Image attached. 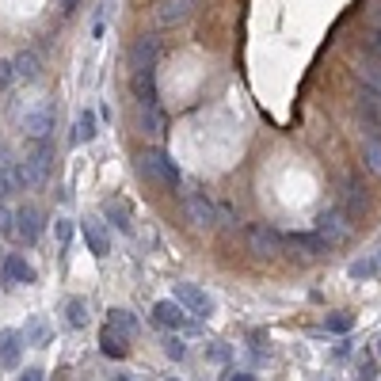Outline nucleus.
Wrapping results in <instances>:
<instances>
[{
  "label": "nucleus",
  "instance_id": "f257e3e1",
  "mask_svg": "<svg viewBox=\"0 0 381 381\" xmlns=\"http://www.w3.org/2000/svg\"><path fill=\"white\" fill-rule=\"evenodd\" d=\"M142 172L149 175V180H156L161 187H168V191H180V183H183L180 164H175L164 149H145L142 153Z\"/></svg>",
  "mask_w": 381,
  "mask_h": 381
},
{
  "label": "nucleus",
  "instance_id": "f03ea898",
  "mask_svg": "<svg viewBox=\"0 0 381 381\" xmlns=\"http://www.w3.org/2000/svg\"><path fill=\"white\" fill-rule=\"evenodd\" d=\"M50 142H31V153L23 156V172H27V187H42L50 180Z\"/></svg>",
  "mask_w": 381,
  "mask_h": 381
},
{
  "label": "nucleus",
  "instance_id": "7ed1b4c3",
  "mask_svg": "<svg viewBox=\"0 0 381 381\" xmlns=\"http://www.w3.org/2000/svg\"><path fill=\"white\" fill-rule=\"evenodd\" d=\"M183 213H187V221L194 229H213V225H218V206H213L202 191L183 194Z\"/></svg>",
  "mask_w": 381,
  "mask_h": 381
},
{
  "label": "nucleus",
  "instance_id": "20e7f679",
  "mask_svg": "<svg viewBox=\"0 0 381 381\" xmlns=\"http://www.w3.org/2000/svg\"><path fill=\"white\" fill-rule=\"evenodd\" d=\"M23 134L31 142H46L54 134V104H35L31 111H23Z\"/></svg>",
  "mask_w": 381,
  "mask_h": 381
},
{
  "label": "nucleus",
  "instance_id": "39448f33",
  "mask_svg": "<svg viewBox=\"0 0 381 381\" xmlns=\"http://www.w3.org/2000/svg\"><path fill=\"white\" fill-rule=\"evenodd\" d=\"M172 301L183 305V313H194V317H210L213 313V297L194 282H175V297Z\"/></svg>",
  "mask_w": 381,
  "mask_h": 381
},
{
  "label": "nucleus",
  "instance_id": "423d86ee",
  "mask_svg": "<svg viewBox=\"0 0 381 381\" xmlns=\"http://www.w3.org/2000/svg\"><path fill=\"white\" fill-rule=\"evenodd\" d=\"M358 118L366 123V134L381 137V96L366 85H358Z\"/></svg>",
  "mask_w": 381,
  "mask_h": 381
},
{
  "label": "nucleus",
  "instance_id": "0eeeda50",
  "mask_svg": "<svg viewBox=\"0 0 381 381\" xmlns=\"http://www.w3.org/2000/svg\"><path fill=\"white\" fill-rule=\"evenodd\" d=\"M15 237H20L23 244H35V240L42 237V210L39 206L23 202V206L15 210Z\"/></svg>",
  "mask_w": 381,
  "mask_h": 381
},
{
  "label": "nucleus",
  "instance_id": "6e6552de",
  "mask_svg": "<svg viewBox=\"0 0 381 381\" xmlns=\"http://www.w3.org/2000/svg\"><path fill=\"white\" fill-rule=\"evenodd\" d=\"M156 58H161V42H156V35H142V39L130 46V73H134V69H156Z\"/></svg>",
  "mask_w": 381,
  "mask_h": 381
},
{
  "label": "nucleus",
  "instance_id": "1a4fd4ad",
  "mask_svg": "<svg viewBox=\"0 0 381 381\" xmlns=\"http://www.w3.org/2000/svg\"><path fill=\"white\" fill-rule=\"evenodd\" d=\"M130 88H134V99L142 107H156V69H134Z\"/></svg>",
  "mask_w": 381,
  "mask_h": 381
},
{
  "label": "nucleus",
  "instance_id": "9d476101",
  "mask_svg": "<svg viewBox=\"0 0 381 381\" xmlns=\"http://www.w3.org/2000/svg\"><path fill=\"white\" fill-rule=\"evenodd\" d=\"M248 248H252L256 256H275L278 248H282V237H278L271 225H252L248 229Z\"/></svg>",
  "mask_w": 381,
  "mask_h": 381
},
{
  "label": "nucleus",
  "instance_id": "9b49d317",
  "mask_svg": "<svg viewBox=\"0 0 381 381\" xmlns=\"http://www.w3.org/2000/svg\"><path fill=\"white\" fill-rule=\"evenodd\" d=\"M194 4H199V0H161V4H156V20H161V27H175L194 12Z\"/></svg>",
  "mask_w": 381,
  "mask_h": 381
},
{
  "label": "nucleus",
  "instance_id": "f8f14e48",
  "mask_svg": "<svg viewBox=\"0 0 381 381\" xmlns=\"http://www.w3.org/2000/svg\"><path fill=\"white\" fill-rule=\"evenodd\" d=\"M153 320L161 324V328H187V313H183L180 301H156L153 305Z\"/></svg>",
  "mask_w": 381,
  "mask_h": 381
},
{
  "label": "nucleus",
  "instance_id": "ddd939ff",
  "mask_svg": "<svg viewBox=\"0 0 381 381\" xmlns=\"http://www.w3.org/2000/svg\"><path fill=\"white\" fill-rule=\"evenodd\" d=\"M12 69H15V80H23V85H35V80L42 77V61L35 50H20L12 58Z\"/></svg>",
  "mask_w": 381,
  "mask_h": 381
},
{
  "label": "nucleus",
  "instance_id": "4468645a",
  "mask_svg": "<svg viewBox=\"0 0 381 381\" xmlns=\"http://www.w3.org/2000/svg\"><path fill=\"white\" fill-rule=\"evenodd\" d=\"M4 282H8V286H27V282H35V267L27 263L23 256H8V259H4Z\"/></svg>",
  "mask_w": 381,
  "mask_h": 381
},
{
  "label": "nucleus",
  "instance_id": "2eb2a0df",
  "mask_svg": "<svg viewBox=\"0 0 381 381\" xmlns=\"http://www.w3.org/2000/svg\"><path fill=\"white\" fill-rule=\"evenodd\" d=\"M290 248H297V252H305V256H320V252H328V240H324L320 233H290V237H282Z\"/></svg>",
  "mask_w": 381,
  "mask_h": 381
},
{
  "label": "nucleus",
  "instance_id": "dca6fc26",
  "mask_svg": "<svg viewBox=\"0 0 381 381\" xmlns=\"http://www.w3.org/2000/svg\"><path fill=\"white\" fill-rule=\"evenodd\" d=\"M85 240H88V252L96 256V259H104L111 252V240H107V229L99 225V221H92L85 218Z\"/></svg>",
  "mask_w": 381,
  "mask_h": 381
},
{
  "label": "nucleus",
  "instance_id": "f3484780",
  "mask_svg": "<svg viewBox=\"0 0 381 381\" xmlns=\"http://www.w3.org/2000/svg\"><path fill=\"white\" fill-rule=\"evenodd\" d=\"M317 233L328 240V244H339V240H347V225H343L339 213H320V218H317Z\"/></svg>",
  "mask_w": 381,
  "mask_h": 381
},
{
  "label": "nucleus",
  "instance_id": "a211bd4d",
  "mask_svg": "<svg viewBox=\"0 0 381 381\" xmlns=\"http://www.w3.org/2000/svg\"><path fill=\"white\" fill-rule=\"evenodd\" d=\"M20 347H23V336L15 328L0 332V362H4V366H15V362H20Z\"/></svg>",
  "mask_w": 381,
  "mask_h": 381
},
{
  "label": "nucleus",
  "instance_id": "6ab92c4d",
  "mask_svg": "<svg viewBox=\"0 0 381 381\" xmlns=\"http://www.w3.org/2000/svg\"><path fill=\"white\" fill-rule=\"evenodd\" d=\"M99 351H104L107 358H126V336H118V332L107 324V328L99 332Z\"/></svg>",
  "mask_w": 381,
  "mask_h": 381
},
{
  "label": "nucleus",
  "instance_id": "aec40b11",
  "mask_svg": "<svg viewBox=\"0 0 381 381\" xmlns=\"http://www.w3.org/2000/svg\"><path fill=\"white\" fill-rule=\"evenodd\" d=\"M358 80H362V85H366V88H374L377 92V96H381V58H370V54H366V58H362V65H358Z\"/></svg>",
  "mask_w": 381,
  "mask_h": 381
},
{
  "label": "nucleus",
  "instance_id": "412c9836",
  "mask_svg": "<svg viewBox=\"0 0 381 381\" xmlns=\"http://www.w3.org/2000/svg\"><path fill=\"white\" fill-rule=\"evenodd\" d=\"M65 320H69V328H88L92 313H88L85 297H69V301H65Z\"/></svg>",
  "mask_w": 381,
  "mask_h": 381
},
{
  "label": "nucleus",
  "instance_id": "4be33fe9",
  "mask_svg": "<svg viewBox=\"0 0 381 381\" xmlns=\"http://www.w3.org/2000/svg\"><path fill=\"white\" fill-rule=\"evenodd\" d=\"M362 161H366V168L374 175H381V137L362 134Z\"/></svg>",
  "mask_w": 381,
  "mask_h": 381
},
{
  "label": "nucleus",
  "instance_id": "5701e85b",
  "mask_svg": "<svg viewBox=\"0 0 381 381\" xmlns=\"http://www.w3.org/2000/svg\"><path fill=\"white\" fill-rule=\"evenodd\" d=\"M107 324L118 332V336H137V320H134V313L130 309H111V317H107Z\"/></svg>",
  "mask_w": 381,
  "mask_h": 381
},
{
  "label": "nucleus",
  "instance_id": "b1692460",
  "mask_svg": "<svg viewBox=\"0 0 381 381\" xmlns=\"http://www.w3.org/2000/svg\"><path fill=\"white\" fill-rule=\"evenodd\" d=\"M366 210H370V202H366V194H362V183L347 180V213L358 218V213H366Z\"/></svg>",
  "mask_w": 381,
  "mask_h": 381
},
{
  "label": "nucleus",
  "instance_id": "393cba45",
  "mask_svg": "<svg viewBox=\"0 0 381 381\" xmlns=\"http://www.w3.org/2000/svg\"><path fill=\"white\" fill-rule=\"evenodd\" d=\"M92 137H96V111H80V115H77V134H73V142H92Z\"/></svg>",
  "mask_w": 381,
  "mask_h": 381
},
{
  "label": "nucleus",
  "instance_id": "a878e982",
  "mask_svg": "<svg viewBox=\"0 0 381 381\" xmlns=\"http://www.w3.org/2000/svg\"><path fill=\"white\" fill-rule=\"evenodd\" d=\"M104 213H107L111 221H115L118 229H123V233H134V225H130V210H126V202H115V199H111V202H104Z\"/></svg>",
  "mask_w": 381,
  "mask_h": 381
},
{
  "label": "nucleus",
  "instance_id": "bb28decb",
  "mask_svg": "<svg viewBox=\"0 0 381 381\" xmlns=\"http://www.w3.org/2000/svg\"><path fill=\"white\" fill-rule=\"evenodd\" d=\"M23 343H35V347L50 343V328H46V320H42V317L27 320V328H23Z\"/></svg>",
  "mask_w": 381,
  "mask_h": 381
},
{
  "label": "nucleus",
  "instance_id": "cd10ccee",
  "mask_svg": "<svg viewBox=\"0 0 381 381\" xmlns=\"http://www.w3.org/2000/svg\"><path fill=\"white\" fill-rule=\"evenodd\" d=\"M142 126L149 130V134H164V115H161V107H142Z\"/></svg>",
  "mask_w": 381,
  "mask_h": 381
},
{
  "label": "nucleus",
  "instance_id": "c85d7f7f",
  "mask_svg": "<svg viewBox=\"0 0 381 381\" xmlns=\"http://www.w3.org/2000/svg\"><path fill=\"white\" fill-rule=\"evenodd\" d=\"M347 275L351 278H374L377 275V263H374V259H358V263L347 267Z\"/></svg>",
  "mask_w": 381,
  "mask_h": 381
},
{
  "label": "nucleus",
  "instance_id": "c756f323",
  "mask_svg": "<svg viewBox=\"0 0 381 381\" xmlns=\"http://www.w3.org/2000/svg\"><path fill=\"white\" fill-rule=\"evenodd\" d=\"M15 233V210L4 206V199H0V237H12Z\"/></svg>",
  "mask_w": 381,
  "mask_h": 381
},
{
  "label": "nucleus",
  "instance_id": "7c9ffc66",
  "mask_svg": "<svg viewBox=\"0 0 381 381\" xmlns=\"http://www.w3.org/2000/svg\"><path fill=\"white\" fill-rule=\"evenodd\" d=\"M351 324H355L351 313H332V317H328V332H351Z\"/></svg>",
  "mask_w": 381,
  "mask_h": 381
},
{
  "label": "nucleus",
  "instance_id": "2f4dec72",
  "mask_svg": "<svg viewBox=\"0 0 381 381\" xmlns=\"http://www.w3.org/2000/svg\"><path fill=\"white\" fill-rule=\"evenodd\" d=\"M164 355H168V358H183V355H187V347H183L175 336H168V339H164Z\"/></svg>",
  "mask_w": 381,
  "mask_h": 381
},
{
  "label": "nucleus",
  "instance_id": "473e14b6",
  "mask_svg": "<svg viewBox=\"0 0 381 381\" xmlns=\"http://www.w3.org/2000/svg\"><path fill=\"white\" fill-rule=\"evenodd\" d=\"M15 80V69H12V58H0V88H8Z\"/></svg>",
  "mask_w": 381,
  "mask_h": 381
},
{
  "label": "nucleus",
  "instance_id": "72a5a7b5",
  "mask_svg": "<svg viewBox=\"0 0 381 381\" xmlns=\"http://www.w3.org/2000/svg\"><path fill=\"white\" fill-rule=\"evenodd\" d=\"M54 229H58V240H61V244H69V237H73V221H69V218H58V225H54Z\"/></svg>",
  "mask_w": 381,
  "mask_h": 381
},
{
  "label": "nucleus",
  "instance_id": "f704fd0d",
  "mask_svg": "<svg viewBox=\"0 0 381 381\" xmlns=\"http://www.w3.org/2000/svg\"><path fill=\"white\" fill-rule=\"evenodd\" d=\"M12 153H8V145L4 142H0V172H4V175H12Z\"/></svg>",
  "mask_w": 381,
  "mask_h": 381
},
{
  "label": "nucleus",
  "instance_id": "c9c22d12",
  "mask_svg": "<svg viewBox=\"0 0 381 381\" xmlns=\"http://www.w3.org/2000/svg\"><path fill=\"white\" fill-rule=\"evenodd\" d=\"M218 221H225V225H237V213H233V206H218Z\"/></svg>",
  "mask_w": 381,
  "mask_h": 381
},
{
  "label": "nucleus",
  "instance_id": "e433bc0d",
  "mask_svg": "<svg viewBox=\"0 0 381 381\" xmlns=\"http://www.w3.org/2000/svg\"><path fill=\"white\" fill-rule=\"evenodd\" d=\"M20 381H42V370H23Z\"/></svg>",
  "mask_w": 381,
  "mask_h": 381
},
{
  "label": "nucleus",
  "instance_id": "4c0bfd02",
  "mask_svg": "<svg viewBox=\"0 0 381 381\" xmlns=\"http://www.w3.org/2000/svg\"><path fill=\"white\" fill-rule=\"evenodd\" d=\"M370 23H374L377 31H381V4H374V8H370Z\"/></svg>",
  "mask_w": 381,
  "mask_h": 381
},
{
  "label": "nucleus",
  "instance_id": "58836bf2",
  "mask_svg": "<svg viewBox=\"0 0 381 381\" xmlns=\"http://www.w3.org/2000/svg\"><path fill=\"white\" fill-rule=\"evenodd\" d=\"M229 381H256V374H233Z\"/></svg>",
  "mask_w": 381,
  "mask_h": 381
},
{
  "label": "nucleus",
  "instance_id": "ea45409f",
  "mask_svg": "<svg viewBox=\"0 0 381 381\" xmlns=\"http://www.w3.org/2000/svg\"><path fill=\"white\" fill-rule=\"evenodd\" d=\"M374 263H377V271H381V256H377V259H374Z\"/></svg>",
  "mask_w": 381,
  "mask_h": 381
},
{
  "label": "nucleus",
  "instance_id": "a19ab883",
  "mask_svg": "<svg viewBox=\"0 0 381 381\" xmlns=\"http://www.w3.org/2000/svg\"><path fill=\"white\" fill-rule=\"evenodd\" d=\"M377 355H381V339H377Z\"/></svg>",
  "mask_w": 381,
  "mask_h": 381
},
{
  "label": "nucleus",
  "instance_id": "79ce46f5",
  "mask_svg": "<svg viewBox=\"0 0 381 381\" xmlns=\"http://www.w3.org/2000/svg\"><path fill=\"white\" fill-rule=\"evenodd\" d=\"M118 381H126V377H118Z\"/></svg>",
  "mask_w": 381,
  "mask_h": 381
},
{
  "label": "nucleus",
  "instance_id": "37998d69",
  "mask_svg": "<svg viewBox=\"0 0 381 381\" xmlns=\"http://www.w3.org/2000/svg\"><path fill=\"white\" fill-rule=\"evenodd\" d=\"M168 381H175V377H168Z\"/></svg>",
  "mask_w": 381,
  "mask_h": 381
}]
</instances>
